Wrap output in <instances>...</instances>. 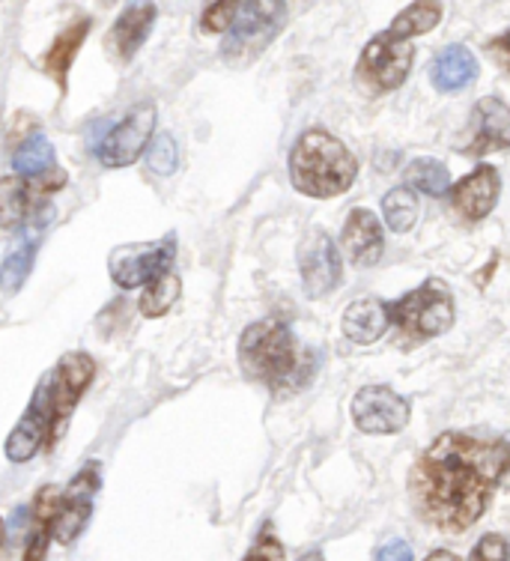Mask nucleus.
Listing matches in <instances>:
<instances>
[{
	"mask_svg": "<svg viewBox=\"0 0 510 561\" xmlns=\"http://www.w3.org/2000/svg\"><path fill=\"white\" fill-rule=\"evenodd\" d=\"M508 460V445L484 443L456 431L442 433L418 457L409 476L418 514L430 526L451 535L472 529L489 507Z\"/></svg>",
	"mask_w": 510,
	"mask_h": 561,
	"instance_id": "nucleus-1",
	"label": "nucleus"
},
{
	"mask_svg": "<svg viewBox=\"0 0 510 561\" xmlns=\"http://www.w3.org/2000/svg\"><path fill=\"white\" fill-rule=\"evenodd\" d=\"M96 377V362L88 353H66L45 374L31 394L27 410L7 436L3 451L12 463H27L39 451H51L69 427L78 400Z\"/></svg>",
	"mask_w": 510,
	"mask_h": 561,
	"instance_id": "nucleus-2",
	"label": "nucleus"
},
{
	"mask_svg": "<svg viewBox=\"0 0 510 561\" xmlns=\"http://www.w3.org/2000/svg\"><path fill=\"white\" fill-rule=\"evenodd\" d=\"M240 365L245 377L271 394H295L316 374V353L295 341L283 320H257L240 337Z\"/></svg>",
	"mask_w": 510,
	"mask_h": 561,
	"instance_id": "nucleus-3",
	"label": "nucleus"
},
{
	"mask_svg": "<svg viewBox=\"0 0 510 561\" xmlns=\"http://www.w3.org/2000/svg\"><path fill=\"white\" fill-rule=\"evenodd\" d=\"M356 176H359V162L347 150V144H340L335 135L323 129H308L293 144L290 180H293L295 192L316 197V201H328V197L349 192Z\"/></svg>",
	"mask_w": 510,
	"mask_h": 561,
	"instance_id": "nucleus-4",
	"label": "nucleus"
},
{
	"mask_svg": "<svg viewBox=\"0 0 510 561\" xmlns=\"http://www.w3.org/2000/svg\"><path fill=\"white\" fill-rule=\"evenodd\" d=\"M287 24V0H242L224 33L221 57L233 66H245L275 43Z\"/></svg>",
	"mask_w": 510,
	"mask_h": 561,
	"instance_id": "nucleus-5",
	"label": "nucleus"
},
{
	"mask_svg": "<svg viewBox=\"0 0 510 561\" xmlns=\"http://www.w3.org/2000/svg\"><path fill=\"white\" fill-rule=\"evenodd\" d=\"M391 323L401 329L406 344H424L436 335H445L454 325V296L439 278L424 280L421 287L406 293L389 305Z\"/></svg>",
	"mask_w": 510,
	"mask_h": 561,
	"instance_id": "nucleus-6",
	"label": "nucleus"
},
{
	"mask_svg": "<svg viewBox=\"0 0 510 561\" xmlns=\"http://www.w3.org/2000/svg\"><path fill=\"white\" fill-rule=\"evenodd\" d=\"M415 64V45L413 39H403L394 31L376 33L364 51H361L359 64H356V84L368 93V96H385L391 90L409 78Z\"/></svg>",
	"mask_w": 510,
	"mask_h": 561,
	"instance_id": "nucleus-7",
	"label": "nucleus"
},
{
	"mask_svg": "<svg viewBox=\"0 0 510 561\" xmlns=\"http://www.w3.org/2000/svg\"><path fill=\"white\" fill-rule=\"evenodd\" d=\"M174 237L155 239V242H131V245H120V249L111 251L108 272L117 287L138 290V287H147L167 272H174Z\"/></svg>",
	"mask_w": 510,
	"mask_h": 561,
	"instance_id": "nucleus-8",
	"label": "nucleus"
},
{
	"mask_svg": "<svg viewBox=\"0 0 510 561\" xmlns=\"http://www.w3.org/2000/svg\"><path fill=\"white\" fill-rule=\"evenodd\" d=\"M98 486H102V466L88 463L66 484V490H60L51 517V538L57 543H76L81 531L88 529Z\"/></svg>",
	"mask_w": 510,
	"mask_h": 561,
	"instance_id": "nucleus-9",
	"label": "nucleus"
},
{
	"mask_svg": "<svg viewBox=\"0 0 510 561\" xmlns=\"http://www.w3.org/2000/svg\"><path fill=\"white\" fill-rule=\"evenodd\" d=\"M155 131V105H135L126 117L98 144V162L105 168H129L141 159L143 147L152 140Z\"/></svg>",
	"mask_w": 510,
	"mask_h": 561,
	"instance_id": "nucleus-10",
	"label": "nucleus"
},
{
	"mask_svg": "<svg viewBox=\"0 0 510 561\" xmlns=\"http://www.w3.org/2000/svg\"><path fill=\"white\" fill-rule=\"evenodd\" d=\"M409 419H413L409 400L389 386H364L352 398V421L361 433H373V436L401 433Z\"/></svg>",
	"mask_w": 510,
	"mask_h": 561,
	"instance_id": "nucleus-11",
	"label": "nucleus"
},
{
	"mask_svg": "<svg viewBox=\"0 0 510 561\" xmlns=\"http://www.w3.org/2000/svg\"><path fill=\"white\" fill-rule=\"evenodd\" d=\"M299 272H302V287L311 299H323L344 278V257L326 233H311L299 249Z\"/></svg>",
	"mask_w": 510,
	"mask_h": 561,
	"instance_id": "nucleus-12",
	"label": "nucleus"
},
{
	"mask_svg": "<svg viewBox=\"0 0 510 561\" xmlns=\"http://www.w3.org/2000/svg\"><path fill=\"white\" fill-rule=\"evenodd\" d=\"M448 192H451V206L456 209V216L466 218V221H480L499 204L501 176L492 164H478Z\"/></svg>",
	"mask_w": 510,
	"mask_h": 561,
	"instance_id": "nucleus-13",
	"label": "nucleus"
},
{
	"mask_svg": "<svg viewBox=\"0 0 510 561\" xmlns=\"http://www.w3.org/2000/svg\"><path fill=\"white\" fill-rule=\"evenodd\" d=\"M155 15H159V10L152 0H131L129 7L120 12V19L114 22L108 39H105L117 64H131V57L141 51V45L147 43L152 24H155Z\"/></svg>",
	"mask_w": 510,
	"mask_h": 561,
	"instance_id": "nucleus-14",
	"label": "nucleus"
},
{
	"mask_svg": "<svg viewBox=\"0 0 510 561\" xmlns=\"http://www.w3.org/2000/svg\"><path fill=\"white\" fill-rule=\"evenodd\" d=\"M472 140H468V156H487L492 150H508L510 147V108L496 96L480 99L472 111Z\"/></svg>",
	"mask_w": 510,
	"mask_h": 561,
	"instance_id": "nucleus-15",
	"label": "nucleus"
},
{
	"mask_svg": "<svg viewBox=\"0 0 510 561\" xmlns=\"http://www.w3.org/2000/svg\"><path fill=\"white\" fill-rule=\"evenodd\" d=\"M12 168L24 183H39V188H60L66 183V173L57 168L55 147L43 135H31L19 144L12 156Z\"/></svg>",
	"mask_w": 510,
	"mask_h": 561,
	"instance_id": "nucleus-16",
	"label": "nucleus"
},
{
	"mask_svg": "<svg viewBox=\"0 0 510 561\" xmlns=\"http://www.w3.org/2000/svg\"><path fill=\"white\" fill-rule=\"evenodd\" d=\"M344 251H347L349 263L356 266H373L380 263L382 251H385V237H382L380 218L373 216L370 209H352L344 225Z\"/></svg>",
	"mask_w": 510,
	"mask_h": 561,
	"instance_id": "nucleus-17",
	"label": "nucleus"
},
{
	"mask_svg": "<svg viewBox=\"0 0 510 561\" xmlns=\"http://www.w3.org/2000/svg\"><path fill=\"white\" fill-rule=\"evenodd\" d=\"M340 325H344V335H347L352 344H376V341L389 332L391 325L389 305L380 302V299H356V302L344 311Z\"/></svg>",
	"mask_w": 510,
	"mask_h": 561,
	"instance_id": "nucleus-18",
	"label": "nucleus"
},
{
	"mask_svg": "<svg viewBox=\"0 0 510 561\" xmlns=\"http://www.w3.org/2000/svg\"><path fill=\"white\" fill-rule=\"evenodd\" d=\"M430 78H433L436 90L442 93H456L463 87L475 84L478 78V60L468 51L466 45H448L442 55L436 57L430 66Z\"/></svg>",
	"mask_w": 510,
	"mask_h": 561,
	"instance_id": "nucleus-19",
	"label": "nucleus"
},
{
	"mask_svg": "<svg viewBox=\"0 0 510 561\" xmlns=\"http://www.w3.org/2000/svg\"><path fill=\"white\" fill-rule=\"evenodd\" d=\"M90 33V19H78L72 22L69 27L57 33V39L51 43V48L45 51V60H43V69L48 76L55 78L57 87L66 93V78H69V69L76 64L78 51H81V45L88 39Z\"/></svg>",
	"mask_w": 510,
	"mask_h": 561,
	"instance_id": "nucleus-20",
	"label": "nucleus"
},
{
	"mask_svg": "<svg viewBox=\"0 0 510 561\" xmlns=\"http://www.w3.org/2000/svg\"><path fill=\"white\" fill-rule=\"evenodd\" d=\"M36 251H39V233L33 237L15 239L10 251L0 260V290L19 293L24 287V280L31 275L33 263H36Z\"/></svg>",
	"mask_w": 510,
	"mask_h": 561,
	"instance_id": "nucleus-21",
	"label": "nucleus"
},
{
	"mask_svg": "<svg viewBox=\"0 0 510 561\" xmlns=\"http://www.w3.org/2000/svg\"><path fill=\"white\" fill-rule=\"evenodd\" d=\"M60 490L57 486H43L36 505H33V531L24 547L22 561H45L48 556V540H51V517H55V505Z\"/></svg>",
	"mask_w": 510,
	"mask_h": 561,
	"instance_id": "nucleus-22",
	"label": "nucleus"
},
{
	"mask_svg": "<svg viewBox=\"0 0 510 561\" xmlns=\"http://www.w3.org/2000/svg\"><path fill=\"white\" fill-rule=\"evenodd\" d=\"M442 3L439 0H413L406 10H401L394 15V22H391L389 31H394L403 39H415V36H424V33H430L436 24L442 22Z\"/></svg>",
	"mask_w": 510,
	"mask_h": 561,
	"instance_id": "nucleus-23",
	"label": "nucleus"
},
{
	"mask_svg": "<svg viewBox=\"0 0 510 561\" xmlns=\"http://www.w3.org/2000/svg\"><path fill=\"white\" fill-rule=\"evenodd\" d=\"M31 216V197L22 176L0 180V230H19Z\"/></svg>",
	"mask_w": 510,
	"mask_h": 561,
	"instance_id": "nucleus-24",
	"label": "nucleus"
},
{
	"mask_svg": "<svg viewBox=\"0 0 510 561\" xmlns=\"http://www.w3.org/2000/svg\"><path fill=\"white\" fill-rule=\"evenodd\" d=\"M418 213H421V206L409 185L391 188L389 195L382 197V218L394 233H409L418 221Z\"/></svg>",
	"mask_w": 510,
	"mask_h": 561,
	"instance_id": "nucleus-25",
	"label": "nucleus"
},
{
	"mask_svg": "<svg viewBox=\"0 0 510 561\" xmlns=\"http://www.w3.org/2000/svg\"><path fill=\"white\" fill-rule=\"evenodd\" d=\"M179 293H183V284H179L174 272H167V275H162V278H155L152 284L143 287L138 308H141L147 320H159V317H164V313L174 308Z\"/></svg>",
	"mask_w": 510,
	"mask_h": 561,
	"instance_id": "nucleus-26",
	"label": "nucleus"
},
{
	"mask_svg": "<svg viewBox=\"0 0 510 561\" xmlns=\"http://www.w3.org/2000/svg\"><path fill=\"white\" fill-rule=\"evenodd\" d=\"M406 185L413 192H421V195L442 197L451 188V173H448L445 164L436 162V159H418V162L406 168Z\"/></svg>",
	"mask_w": 510,
	"mask_h": 561,
	"instance_id": "nucleus-27",
	"label": "nucleus"
},
{
	"mask_svg": "<svg viewBox=\"0 0 510 561\" xmlns=\"http://www.w3.org/2000/svg\"><path fill=\"white\" fill-rule=\"evenodd\" d=\"M242 7V0H204V15H200V31L216 36L224 33L233 22V15Z\"/></svg>",
	"mask_w": 510,
	"mask_h": 561,
	"instance_id": "nucleus-28",
	"label": "nucleus"
},
{
	"mask_svg": "<svg viewBox=\"0 0 510 561\" xmlns=\"http://www.w3.org/2000/svg\"><path fill=\"white\" fill-rule=\"evenodd\" d=\"M176 162H179V150H176V140L171 135H159L152 140L150 152H147V164H150L152 173L171 176L176 171Z\"/></svg>",
	"mask_w": 510,
	"mask_h": 561,
	"instance_id": "nucleus-29",
	"label": "nucleus"
},
{
	"mask_svg": "<svg viewBox=\"0 0 510 561\" xmlns=\"http://www.w3.org/2000/svg\"><path fill=\"white\" fill-rule=\"evenodd\" d=\"M508 540L501 538V535H484L478 540V547L472 550V559L468 561H508Z\"/></svg>",
	"mask_w": 510,
	"mask_h": 561,
	"instance_id": "nucleus-30",
	"label": "nucleus"
},
{
	"mask_svg": "<svg viewBox=\"0 0 510 561\" xmlns=\"http://www.w3.org/2000/svg\"><path fill=\"white\" fill-rule=\"evenodd\" d=\"M245 561H283V543L271 531H263L245 556Z\"/></svg>",
	"mask_w": 510,
	"mask_h": 561,
	"instance_id": "nucleus-31",
	"label": "nucleus"
},
{
	"mask_svg": "<svg viewBox=\"0 0 510 561\" xmlns=\"http://www.w3.org/2000/svg\"><path fill=\"white\" fill-rule=\"evenodd\" d=\"M487 55L501 66V69H508L510 72V31H505L496 39H489L487 43Z\"/></svg>",
	"mask_w": 510,
	"mask_h": 561,
	"instance_id": "nucleus-32",
	"label": "nucleus"
},
{
	"mask_svg": "<svg viewBox=\"0 0 510 561\" xmlns=\"http://www.w3.org/2000/svg\"><path fill=\"white\" fill-rule=\"evenodd\" d=\"M373 561H413V550H409L406 540H391V543L380 547Z\"/></svg>",
	"mask_w": 510,
	"mask_h": 561,
	"instance_id": "nucleus-33",
	"label": "nucleus"
},
{
	"mask_svg": "<svg viewBox=\"0 0 510 561\" xmlns=\"http://www.w3.org/2000/svg\"><path fill=\"white\" fill-rule=\"evenodd\" d=\"M424 561H460L454 556V552H448V550H436V552H430V556H427V559Z\"/></svg>",
	"mask_w": 510,
	"mask_h": 561,
	"instance_id": "nucleus-34",
	"label": "nucleus"
},
{
	"mask_svg": "<svg viewBox=\"0 0 510 561\" xmlns=\"http://www.w3.org/2000/svg\"><path fill=\"white\" fill-rule=\"evenodd\" d=\"M299 561H326V559H323V552L320 550H311V552H304Z\"/></svg>",
	"mask_w": 510,
	"mask_h": 561,
	"instance_id": "nucleus-35",
	"label": "nucleus"
},
{
	"mask_svg": "<svg viewBox=\"0 0 510 561\" xmlns=\"http://www.w3.org/2000/svg\"><path fill=\"white\" fill-rule=\"evenodd\" d=\"M501 484L510 490V460H508V469H505V478H501Z\"/></svg>",
	"mask_w": 510,
	"mask_h": 561,
	"instance_id": "nucleus-36",
	"label": "nucleus"
},
{
	"mask_svg": "<svg viewBox=\"0 0 510 561\" xmlns=\"http://www.w3.org/2000/svg\"><path fill=\"white\" fill-rule=\"evenodd\" d=\"M3 538H7V529H3V519H0V547H3Z\"/></svg>",
	"mask_w": 510,
	"mask_h": 561,
	"instance_id": "nucleus-37",
	"label": "nucleus"
}]
</instances>
